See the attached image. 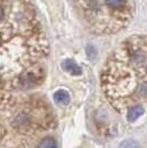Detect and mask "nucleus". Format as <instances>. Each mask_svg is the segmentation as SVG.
<instances>
[{"label":"nucleus","instance_id":"nucleus-5","mask_svg":"<svg viewBox=\"0 0 147 148\" xmlns=\"http://www.w3.org/2000/svg\"><path fill=\"white\" fill-rule=\"evenodd\" d=\"M39 148H58L56 142L52 137H45L39 144Z\"/></svg>","mask_w":147,"mask_h":148},{"label":"nucleus","instance_id":"nucleus-7","mask_svg":"<svg viewBox=\"0 0 147 148\" xmlns=\"http://www.w3.org/2000/svg\"><path fill=\"white\" fill-rule=\"evenodd\" d=\"M86 54H87V56H89L91 60H93V59L96 56V50L94 49L92 45H89V47L86 48Z\"/></svg>","mask_w":147,"mask_h":148},{"label":"nucleus","instance_id":"nucleus-2","mask_svg":"<svg viewBox=\"0 0 147 148\" xmlns=\"http://www.w3.org/2000/svg\"><path fill=\"white\" fill-rule=\"evenodd\" d=\"M54 101L62 105H67L70 103V94L64 90H59L54 93Z\"/></svg>","mask_w":147,"mask_h":148},{"label":"nucleus","instance_id":"nucleus-8","mask_svg":"<svg viewBox=\"0 0 147 148\" xmlns=\"http://www.w3.org/2000/svg\"><path fill=\"white\" fill-rule=\"evenodd\" d=\"M5 17H6V11H5V8L0 5V22L5 21Z\"/></svg>","mask_w":147,"mask_h":148},{"label":"nucleus","instance_id":"nucleus-6","mask_svg":"<svg viewBox=\"0 0 147 148\" xmlns=\"http://www.w3.org/2000/svg\"><path fill=\"white\" fill-rule=\"evenodd\" d=\"M120 148H139V145H138V143H136L133 139H127V140L121 143Z\"/></svg>","mask_w":147,"mask_h":148},{"label":"nucleus","instance_id":"nucleus-1","mask_svg":"<svg viewBox=\"0 0 147 148\" xmlns=\"http://www.w3.org/2000/svg\"><path fill=\"white\" fill-rule=\"evenodd\" d=\"M62 68L64 69V71H67V73L72 74V75H81L82 74V69L71 59H67L62 63Z\"/></svg>","mask_w":147,"mask_h":148},{"label":"nucleus","instance_id":"nucleus-3","mask_svg":"<svg viewBox=\"0 0 147 148\" xmlns=\"http://www.w3.org/2000/svg\"><path fill=\"white\" fill-rule=\"evenodd\" d=\"M144 114V107L141 105H136L134 107H132L128 112V115H127V119L129 122H134L138 117H141L142 115Z\"/></svg>","mask_w":147,"mask_h":148},{"label":"nucleus","instance_id":"nucleus-4","mask_svg":"<svg viewBox=\"0 0 147 148\" xmlns=\"http://www.w3.org/2000/svg\"><path fill=\"white\" fill-rule=\"evenodd\" d=\"M105 3L114 10H121L126 6V0H105Z\"/></svg>","mask_w":147,"mask_h":148}]
</instances>
